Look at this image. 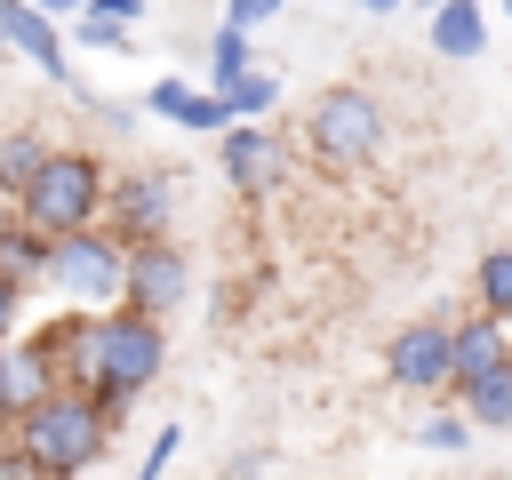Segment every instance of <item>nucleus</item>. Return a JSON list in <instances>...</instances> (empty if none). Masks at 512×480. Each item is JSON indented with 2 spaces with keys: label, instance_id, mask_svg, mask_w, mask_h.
Instances as JSON below:
<instances>
[{
  "label": "nucleus",
  "instance_id": "obj_27",
  "mask_svg": "<svg viewBox=\"0 0 512 480\" xmlns=\"http://www.w3.org/2000/svg\"><path fill=\"white\" fill-rule=\"evenodd\" d=\"M32 8H48V16H72V8H80V0H32Z\"/></svg>",
  "mask_w": 512,
  "mask_h": 480
},
{
  "label": "nucleus",
  "instance_id": "obj_17",
  "mask_svg": "<svg viewBox=\"0 0 512 480\" xmlns=\"http://www.w3.org/2000/svg\"><path fill=\"white\" fill-rule=\"evenodd\" d=\"M40 152H48V136H40V128H8V136H0V200H8V208H16L24 176L40 168Z\"/></svg>",
  "mask_w": 512,
  "mask_h": 480
},
{
  "label": "nucleus",
  "instance_id": "obj_7",
  "mask_svg": "<svg viewBox=\"0 0 512 480\" xmlns=\"http://www.w3.org/2000/svg\"><path fill=\"white\" fill-rule=\"evenodd\" d=\"M184 296H192V256L176 248V232H160V240H128V248H120V304L168 320Z\"/></svg>",
  "mask_w": 512,
  "mask_h": 480
},
{
  "label": "nucleus",
  "instance_id": "obj_20",
  "mask_svg": "<svg viewBox=\"0 0 512 480\" xmlns=\"http://www.w3.org/2000/svg\"><path fill=\"white\" fill-rule=\"evenodd\" d=\"M408 440H416V448H448V456H456V448H472V416L448 400V408L416 416V424H408Z\"/></svg>",
  "mask_w": 512,
  "mask_h": 480
},
{
  "label": "nucleus",
  "instance_id": "obj_19",
  "mask_svg": "<svg viewBox=\"0 0 512 480\" xmlns=\"http://www.w3.org/2000/svg\"><path fill=\"white\" fill-rule=\"evenodd\" d=\"M128 32H136V24H120V16H104L96 0H80V8H72V40H80V48H96V56H120V48H136Z\"/></svg>",
  "mask_w": 512,
  "mask_h": 480
},
{
  "label": "nucleus",
  "instance_id": "obj_5",
  "mask_svg": "<svg viewBox=\"0 0 512 480\" xmlns=\"http://www.w3.org/2000/svg\"><path fill=\"white\" fill-rule=\"evenodd\" d=\"M304 144H312V160H328V168H368V160L384 152V96H368V88H352V80L320 88L312 112H304Z\"/></svg>",
  "mask_w": 512,
  "mask_h": 480
},
{
  "label": "nucleus",
  "instance_id": "obj_1",
  "mask_svg": "<svg viewBox=\"0 0 512 480\" xmlns=\"http://www.w3.org/2000/svg\"><path fill=\"white\" fill-rule=\"evenodd\" d=\"M16 448L0 456L8 472H40V480H72V472H96L112 456V432H120V408H104L96 392L80 384H56L48 400H32L16 424Z\"/></svg>",
  "mask_w": 512,
  "mask_h": 480
},
{
  "label": "nucleus",
  "instance_id": "obj_31",
  "mask_svg": "<svg viewBox=\"0 0 512 480\" xmlns=\"http://www.w3.org/2000/svg\"><path fill=\"white\" fill-rule=\"evenodd\" d=\"M504 16H512V0H504Z\"/></svg>",
  "mask_w": 512,
  "mask_h": 480
},
{
  "label": "nucleus",
  "instance_id": "obj_24",
  "mask_svg": "<svg viewBox=\"0 0 512 480\" xmlns=\"http://www.w3.org/2000/svg\"><path fill=\"white\" fill-rule=\"evenodd\" d=\"M24 296H32V280H16V272L0 264V344L16 336V320H24Z\"/></svg>",
  "mask_w": 512,
  "mask_h": 480
},
{
  "label": "nucleus",
  "instance_id": "obj_9",
  "mask_svg": "<svg viewBox=\"0 0 512 480\" xmlns=\"http://www.w3.org/2000/svg\"><path fill=\"white\" fill-rule=\"evenodd\" d=\"M384 376L400 392H448V312H424L384 336Z\"/></svg>",
  "mask_w": 512,
  "mask_h": 480
},
{
  "label": "nucleus",
  "instance_id": "obj_25",
  "mask_svg": "<svg viewBox=\"0 0 512 480\" xmlns=\"http://www.w3.org/2000/svg\"><path fill=\"white\" fill-rule=\"evenodd\" d=\"M272 16H280V0H224V24H240V32H256Z\"/></svg>",
  "mask_w": 512,
  "mask_h": 480
},
{
  "label": "nucleus",
  "instance_id": "obj_32",
  "mask_svg": "<svg viewBox=\"0 0 512 480\" xmlns=\"http://www.w3.org/2000/svg\"><path fill=\"white\" fill-rule=\"evenodd\" d=\"M424 8H432V0H424Z\"/></svg>",
  "mask_w": 512,
  "mask_h": 480
},
{
  "label": "nucleus",
  "instance_id": "obj_13",
  "mask_svg": "<svg viewBox=\"0 0 512 480\" xmlns=\"http://www.w3.org/2000/svg\"><path fill=\"white\" fill-rule=\"evenodd\" d=\"M144 112H160V120H176V128H192V136H216V128L232 120L216 88H192V80H176V72L144 88Z\"/></svg>",
  "mask_w": 512,
  "mask_h": 480
},
{
  "label": "nucleus",
  "instance_id": "obj_6",
  "mask_svg": "<svg viewBox=\"0 0 512 480\" xmlns=\"http://www.w3.org/2000/svg\"><path fill=\"white\" fill-rule=\"evenodd\" d=\"M96 224H112L120 240H160V232H176V176H168V168H112Z\"/></svg>",
  "mask_w": 512,
  "mask_h": 480
},
{
  "label": "nucleus",
  "instance_id": "obj_28",
  "mask_svg": "<svg viewBox=\"0 0 512 480\" xmlns=\"http://www.w3.org/2000/svg\"><path fill=\"white\" fill-rule=\"evenodd\" d=\"M8 224H16V208H8V200H0V232H8Z\"/></svg>",
  "mask_w": 512,
  "mask_h": 480
},
{
  "label": "nucleus",
  "instance_id": "obj_21",
  "mask_svg": "<svg viewBox=\"0 0 512 480\" xmlns=\"http://www.w3.org/2000/svg\"><path fill=\"white\" fill-rule=\"evenodd\" d=\"M0 264H8V272H16V280H40V264H48V232H40V224H24V216H16V224H8V232H0Z\"/></svg>",
  "mask_w": 512,
  "mask_h": 480
},
{
  "label": "nucleus",
  "instance_id": "obj_30",
  "mask_svg": "<svg viewBox=\"0 0 512 480\" xmlns=\"http://www.w3.org/2000/svg\"><path fill=\"white\" fill-rule=\"evenodd\" d=\"M0 56H8V40H0Z\"/></svg>",
  "mask_w": 512,
  "mask_h": 480
},
{
  "label": "nucleus",
  "instance_id": "obj_2",
  "mask_svg": "<svg viewBox=\"0 0 512 480\" xmlns=\"http://www.w3.org/2000/svg\"><path fill=\"white\" fill-rule=\"evenodd\" d=\"M160 368H168V320L160 312H136V304H104L96 312V384L88 392L128 416L160 384Z\"/></svg>",
  "mask_w": 512,
  "mask_h": 480
},
{
  "label": "nucleus",
  "instance_id": "obj_10",
  "mask_svg": "<svg viewBox=\"0 0 512 480\" xmlns=\"http://www.w3.org/2000/svg\"><path fill=\"white\" fill-rule=\"evenodd\" d=\"M56 384H64V368H56L48 336H8V344H0V432H8L32 400H48Z\"/></svg>",
  "mask_w": 512,
  "mask_h": 480
},
{
  "label": "nucleus",
  "instance_id": "obj_11",
  "mask_svg": "<svg viewBox=\"0 0 512 480\" xmlns=\"http://www.w3.org/2000/svg\"><path fill=\"white\" fill-rule=\"evenodd\" d=\"M216 136H224V176H232V192H248V200L280 192V176H288L280 160H288V152H280V136H272L264 120H224Z\"/></svg>",
  "mask_w": 512,
  "mask_h": 480
},
{
  "label": "nucleus",
  "instance_id": "obj_18",
  "mask_svg": "<svg viewBox=\"0 0 512 480\" xmlns=\"http://www.w3.org/2000/svg\"><path fill=\"white\" fill-rule=\"evenodd\" d=\"M472 304L512 328V248H488V256L472 264Z\"/></svg>",
  "mask_w": 512,
  "mask_h": 480
},
{
  "label": "nucleus",
  "instance_id": "obj_14",
  "mask_svg": "<svg viewBox=\"0 0 512 480\" xmlns=\"http://www.w3.org/2000/svg\"><path fill=\"white\" fill-rule=\"evenodd\" d=\"M432 56H456V64H472L480 48H488V16H480V0H432Z\"/></svg>",
  "mask_w": 512,
  "mask_h": 480
},
{
  "label": "nucleus",
  "instance_id": "obj_16",
  "mask_svg": "<svg viewBox=\"0 0 512 480\" xmlns=\"http://www.w3.org/2000/svg\"><path fill=\"white\" fill-rule=\"evenodd\" d=\"M216 96H224V112H232V120H264V112L280 104V72H264V64H240V72H232Z\"/></svg>",
  "mask_w": 512,
  "mask_h": 480
},
{
  "label": "nucleus",
  "instance_id": "obj_12",
  "mask_svg": "<svg viewBox=\"0 0 512 480\" xmlns=\"http://www.w3.org/2000/svg\"><path fill=\"white\" fill-rule=\"evenodd\" d=\"M496 360H504V320H496V312L472 304L464 320H448V392L472 384V376H488Z\"/></svg>",
  "mask_w": 512,
  "mask_h": 480
},
{
  "label": "nucleus",
  "instance_id": "obj_15",
  "mask_svg": "<svg viewBox=\"0 0 512 480\" xmlns=\"http://www.w3.org/2000/svg\"><path fill=\"white\" fill-rule=\"evenodd\" d=\"M448 400H456V408L472 416V432H480V424H488V432H512V368H504V360H496L488 376H472V384H456Z\"/></svg>",
  "mask_w": 512,
  "mask_h": 480
},
{
  "label": "nucleus",
  "instance_id": "obj_29",
  "mask_svg": "<svg viewBox=\"0 0 512 480\" xmlns=\"http://www.w3.org/2000/svg\"><path fill=\"white\" fill-rule=\"evenodd\" d=\"M504 368H512V328H504Z\"/></svg>",
  "mask_w": 512,
  "mask_h": 480
},
{
  "label": "nucleus",
  "instance_id": "obj_3",
  "mask_svg": "<svg viewBox=\"0 0 512 480\" xmlns=\"http://www.w3.org/2000/svg\"><path fill=\"white\" fill-rule=\"evenodd\" d=\"M104 184H112V160L88 152V144H48L40 168L24 176L16 192V216L40 224V232H72V224H96L104 208Z\"/></svg>",
  "mask_w": 512,
  "mask_h": 480
},
{
  "label": "nucleus",
  "instance_id": "obj_23",
  "mask_svg": "<svg viewBox=\"0 0 512 480\" xmlns=\"http://www.w3.org/2000/svg\"><path fill=\"white\" fill-rule=\"evenodd\" d=\"M176 448H184V424H160V432H152V448H144V464H136V472H144V480H160V472H168V464H176Z\"/></svg>",
  "mask_w": 512,
  "mask_h": 480
},
{
  "label": "nucleus",
  "instance_id": "obj_26",
  "mask_svg": "<svg viewBox=\"0 0 512 480\" xmlns=\"http://www.w3.org/2000/svg\"><path fill=\"white\" fill-rule=\"evenodd\" d=\"M360 8H368V16H392V8H408V0H360Z\"/></svg>",
  "mask_w": 512,
  "mask_h": 480
},
{
  "label": "nucleus",
  "instance_id": "obj_8",
  "mask_svg": "<svg viewBox=\"0 0 512 480\" xmlns=\"http://www.w3.org/2000/svg\"><path fill=\"white\" fill-rule=\"evenodd\" d=\"M0 40H8V56H24L40 80H56L64 96H80V104H88V88H80V72H72L64 32H56V16H48V8H32V0H0Z\"/></svg>",
  "mask_w": 512,
  "mask_h": 480
},
{
  "label": "nucleus",
  "instance_id": "obj_22",
  "mask_svg": "<svg viewBox=\"0 0 512 480\" xmlns=\"http://www.w3.org/2000/svg\"><path fill=\"white\" fill-rule=\"evenodd\" d=\"M240 64H256V40H248L240 24H216V32H208V88H224Z\"/></svg>",
  "mask_w": 512,
  "mask_h": 480
},
{
  "label": "nucleus",
  "instance_id": "obj_4",
  "mask_svg": "<svg viewBox=\"0 0 512 480\" xmlns=\"http://www.w3.org/2000/svg\"><path fill=\"white\" fill-rule=\"evenodd\" d=\"M120 232L112 224H72V232H48V264H40V280L64 296V304H80V312H104V304H120Z\"/></svg>",
  "mask_w": 512,
  "mask_h": 480
}]
</instances>
